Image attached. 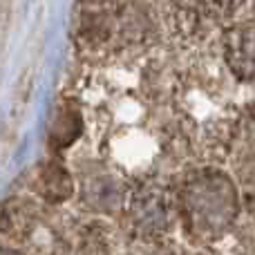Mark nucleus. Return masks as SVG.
<instances>
[{"label":"nucleus","mask_w":255,"mask_h":255,"mask_svg":"<svg viewBox=\"0 0 255 255\" xmlns=\"http://www.w3.org/2000/svg\"><path fill=\"white\" fill-rule=\"evenodd\" d=\"M224 45L231 67L238 74L255 79V22L231 27Z\"/></svg>","instance_id":"obj_1"},{"label":"nucleus","mask_w":255,"mask_h":255,"mask_svg":"<svg viewBox=\"0 0 255 255\" xmlns=\"http://www.w3.org/2000/svg\"><path fill=\"white\" fill-rule=\"evenodd\" d=\"M253 4H255V0H253Z\"/></svg>","instance_id":"obj_2"}]
</instances>
